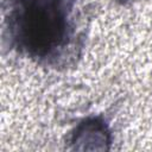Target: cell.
<instances>
[{"instance_id":"cell-1","label":"cell","mask_w":152,"mask_h":152,"mask_svg":"<svg viewBox=\"0 0 152 152\" xmlns=\"http://www.w3.org/2000/svg\"><path fill=\"white\" fill-rule=\"evenodd\" d=\"M77 0H7L11 44L21 55L44 64H57L75 33Z\"/></svg>"},{"instance_id":"cell-2","label":"cell","mask_w":152,"mask_h":152,"mask_svg":"<svg viewBox=\"0 0 152 152\" xmlns=\"http://www.w3.org/2000/svg\"><path fill=\"white\" fill-rule=\"evenodd\" d=\"M110 132L106 124V121L100 116H91L87 118L83 121H81L76 127L74 133L71 134L70 142L75 146V148L78 150L81 144H101L103 150H107L108 147L106 144H110ZM84 148V146H83ZM82 148V150H83Z\"/></svg>"}]
</instances>
